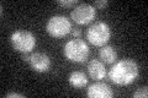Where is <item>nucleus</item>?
Listing matches in <instances>:
<instances>
[{
	"instance_id": "1",
	"label": "nucleus",
	"mask_w": 148,
	"mask_h": 98,
	"mask_svg": "<svg viewBox=\"0 0 148 98\" xmlns=\"http://www.w3.org/2000/svg\"><path fill=\"white\" fill-rule=\"evenodd\" d=\"M138 65L132 59H122L114 64L109 71V78L115 85L127 86L131 85L138 76Z\"/></svg>"
},
{
	"instance_id": "2",
	"label": "nucleus",
	"mask_w": 148,
	"mask_h": 98,
	"mask_svg": "<svg viewBox=\"0 0 148 98\" xmlns=\"http://www.w3.org/2000/svg\"><path fill=\"white\" fill-rule=\"evenodd\" d=\"M89 53V45L80 38L69 41L63 47L64 57L72 63H85Z\"/></svg>"
},
{
	"instance_id": "3",
	"label": "nucleus",
	"mask_w": 148,
	"mask_h": 98,
	"mask_svg": "<svg viewBox=\"0 0 148 98\" xmlns=\"http://www.w3.org/2000/svg\"><path fill=\"white\" fill-rule=\"evenodd\" d=\"M111 38V30L108 23L96 21L91 23L86 30V39L90 44L96 47H104Z\"/></svg>"
},
{
	"instance_id": "4",
	"label": "nucleus",
	"mask_w": 148,
	"mask_h": 98,
	"mask_svg": "<svg viewBox=\"0 0 148 98\" xmlns=\"http://www.w3.org/2000/svg\"><path fill=\"white\" fill-rule=\"evenodd\" d=\"M10 42L12 48L20 52L21 54L24 53H31L36 47V37L30 31L26 30H18L15 31L10 36Z\"/></svg>"
},
{
	"instance_id": "5",
	"label": "nucleus",
	"mask_w": 148,
	"mask_h": 98,
	"mask_svg": "<svg viewBox=\"0 0 148 98\" xmlns=\"http://www.w3.org/2000/svg\"><path fill=\"white\" fill-rule=\"evenodd\" d=\"M46 31L54 38H62L72 32V23L66 16H52L46 23Z\"/></svg>"
},
{
	"instance_id": "6",
	"label": "nucleus",
	"mask_w": 148,
	"mask_h": 98,
	"mask_svg": "<svg viewBox=\"0 0 148 98\" xmlns=\"http://www.w3.org/2000/svg\"><path fill=\"white\" fill-rule=\"evenodd\" d=\"M96 16L95 7L90 4H78L71 12V18L78 25H88Z\"/></svg>"
},
{
	"instance_id": "7",
	"label": "nucleus",
	"mask_w": 148,
	"mask_h": 98,
	"mask_svg": "<svg viewBox=\"0 0 148 98\" xmlns=\"http://www.w3.org/2000/svg\"><path fill=\"white\" fill-rule=\"evenodd\" d=\"M30 66L31 69L36 72H47L51 69V59L47 54L37 52V53H32L31 54V59H30Z\"/></svg>"
},
{
	"instance_id": "8",
	"label": "nucleus",
	"mask_w": 148,
	"mask_h": 98,
	"mask_svg": "<svg viewBox=\"0 0 148 98\" xmlns=\"http://www.w3.org/2000/svg\"><path fill=\"white\" fill-rule=\"evenodd\" d=\"M86 96L89 98H111L114 92L109 85L104 82H95L89 86L86 91Z\"/></svg>"
},
{
	"instance_id": "9",
	"label": "nucleus",
	"mask_w": 148,
	"mask_h": 98,
	"mask_svg": "<svg viewBox=\"0 0 148 98\" xmlns=\"http://www.w3.org/2000/svg\"><path fill=\"white\" fill-rule=\"evenodd\" d=\"M88 72L91 78H94L96 81H100L105 78L106 76V70H105V65L104 63L99 62L96 59H92L88 64Z\"/></svg>"
},
{
	"instance_id": "10",
	"label": "nucleus",
	"mask_w": 148,
	"mask_h": 98,
	"mask_svg": "<svg viewBox=\"0 0 148 98\" xmlns=\"http://www.w3.org/2000/svg\"><path fill=\"white\" fill-rule=\"evenodd\" d=\"M99 57L103 60L104 64H114L117 59V52L114 47L111 45H104L99 50Z\"/></svg>"
},
{
	"instance_id": "11",
	"label": "nucleus",
	"mask_w": 148,
	"mask_h": 98,
	"mask_svg": "<svg viewBox=\"0 0 148 98\" xmlns=\"http://www.w3.org/2000/svg\"><path fill=\"white\" fill-rule=\"evenodd\" d=\"M69 85L74 88H83L88 85V77L83 71H73L68 77Z\"/></svg>"
},
{
	"instance_id": "12",
	"label": "nucleus",
	"mask_w": 148,
	"mask_h": 98,
	"mask_svg": "<svg viewBox=\"0 0 148 98\" xmlns=\"http://www.w3.org/2000/svg\"><path fill=\"white\" fill-rule=\"evenodd\" d=\"M57 4L63 7H72L74 5H78V0H58Z\"/></svg>"
},
{
	"instance_id": "13",
	"label": "nucleus",
	"mask_w": 148,
	"mask_h": 98,
	"mask_svg": "<svg viewBox=\"0 0 148 98\" xmlns=\"http://www.w3.org/2000/svg\"><path fill=\"white\" fill-rule=\"evenodd\" d=\"M148 97V90L147 87H143L137 90L135 93H133V98H147Z\"/></svg>"
},
{
	"instance_id": "14",
	"label": "nucleus",
	"mask_w": 148,
	"mask_h": 98,
	"mask_svg": "<svg viewBox=\"0 0 148 98\" xmlns=\"http://www.w3.org/2000/svg\"><path fill=\"white\" fill-rule=\"evenodd\" d=\"M108 4H109L108 0H96L92 6L96 7V9H104V7L108 6Z\"/></svg>"
},
{
	"instance_id": "15",
	"label": "nucleus",
	"mask_w": 148,
	"mask_h": 98,
	"mask_svg": "<svg viewBox=\"0 0 148 98\" xmlns=\"http://www.w3.org/2000/svg\"><path fill=\"white\" fill-rule=\"evenodd\" d=\"M6 98H25V96H24V95H20V93L11 92V93H8Z\"/></svg>"
},
{
	"instance_id": "16",
	"label": "nucleus",
	"mask_w": 148,
	"mask_h": 98,
	"mask_svg": "<svg viewBox=\"0 0 148 98\" xmlns=\"http://www.w3.org/2000/svg\"><path fill=\"white\" fill-rule=\"evenodd\" d=\"M72 36L74 37V38H80L82 37V31L79 28H74L72 31Z\"/></svg>"
},
{
	"instance_id": "17",
	"label": "nucleus",
	"mask_w": 148,
	"mask_h": 98,
	"mask_svg": "<svg viewBox=\"0 0 148 98\" xmlns=\"http://www.w3.org/2000/svg\"><path fill=\"white\" fill-rule=\"evenodd\" d=\"M21 59L24 60L25 63H30V59H31V54L30 53H24L21 55Z\"/></svg>"
}]
</instances>
